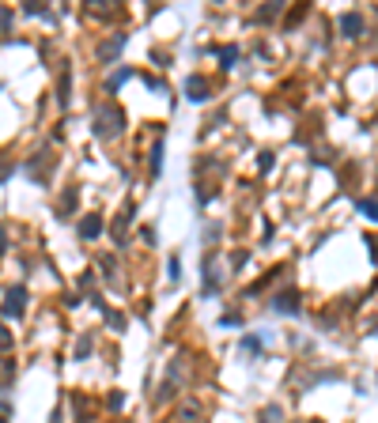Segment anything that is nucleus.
<instances>
[{
  "mask_svg": "<svg viewBox=\"0 0 378 423\" xmlns=\"http://www.w3.org/2000/svg\"><path fill=\"white\" fill-rule=\"evenodd\" d=\"M125 129V114L114 106V102H106V106H95V114H91V133L99 140H110L117 136Z\"/></svg>",
  "mask_w": 378,
  "mask_h": 423,
  "instance_id": "nucleus-1",
  "label": "nucleus"
},
{
  "mask_svg": "<svg viewBox=\"0 0 378 423\" xmlns=\"http://www.w3.org/2000/svg\"><path fill=\"white\" fill-rule=\"evenodd\" d=\"M27 306V287H8L4 295V317H20Z\"/></svg>",
  "mask_w": 378,
  "mask_h": 423,
  "instance_id": "nucleus-2",
  "label": "nucleus"
},
{
  "mask_svg": "<svg viewBox=\"0 0 378 423\" xmlns=\"http://www.w3.org/2000/svg\"><path fill=\"white\" fill-rule=\"evenodd\" d=\"M340 31H344V38H359V34H363V15L344 12V15H340Z\"/></svg>",
  "mask_w": 378,
  "mask_h": 423,
  "instance_id": "nucleus-3",
  "label": "nucleus"
},
{
  "mask_svg": "<svg viewBox=\"0 0 378 423\" xmlns=\"http://www.w3.org/2000/svg\"><path fill=\"white\" fill-rule=\"evenodd\" d=\"M272 310H280V314H299V291H284V295L272 299Z\"/></svg>",
  "mask_w": 378,
  "mask_h": 423,
  "instance_id": "nucleus-4",
  "label": "nucleus"
},
{
  "mask_svg": "<svg viewBox=\"0 0 378 423\" xmlns=\"http://www.w3.org/2000/svg\"><path fill=\"white\" fill-rule=\"evenodd\" d=\"M122 50H125V34H114L110 42H103V45H99V61H103V64H110V61H114Z\"/></svg>",
  "mask_w": 378,
  "mask_h": 423,
  "instance_id": "nucleus-5",
  "label": "nucleus"
},
{
  "mask_svg": "<svg viewBox=\"0 0 378 423\" xmlns=\"http://www.w3.org/2000/svg\"><path fill=\"white\" fill-rule=\"evenodd\" d=\"M186 95H189L193 102H205V99H208V80H205V76H189V80H186Z\"/></svg>",
  "mask_w": 378,
  "mask_h": 423,
  "instance_id": "nucleus-6",
  "label": "nucleus"
},
{
  "mask_svg": "<svg viewBox=\"0 0 378 423\" xmlns=\"http://www.w3.org/2000/svg\"><path fill=\"white\" fill-rule=\"evenodd\" d=\"M103 234V220L99 215H84L80 220V238H99Z\"/></svg>",
  "mask_w": 378,
  "mask_h": 423,
  "instance_id": "nucleus-7",
  "label": "nucleus"
},
{
  "mask_svg": "<svg viewBox=\"0 0 378 423\" xmlns=\"http://www.w3.org/2000/svg\"><path fill=\"white\" fill-rule=\"evenodd\" d=\"M280 12H284V4H265V8H257V12H254V23H269Z\"/></svg>",
  "mask_w": 378,
  "mask_h": 423,
  "instance_id": "nucleus-8",
  "label": "nucleus"
},
{
  "mask_svg": "<svg viewBox=\"0 0 378 423\" xmlns=\"http://www.w3.org/2000/svg\"><path fill=\"white\" fill-rule=\"evenodd\" d=\"M50 163H53V155H50V152H42V155H38V163H34V166H27V171H31V174L42 182V178H45V171H50Z\"/></svg>",
  "mask_w": 378,
  "mask_h": 423,
  "instance_id": "nucleus-9",
  "label": "nucleus"
},
{
  "mask_svg": "<svg viewBox=\"0 0 378 423\" xmlns=\"http://www.w3.org/2000/svg\"><path fill=\"white\" fill-rule=\"evenodd\" d=\"M129 80H133V72H129V69H122V72H114V76L106 80V91H110V95H114V91L122 87V83H129Z\"/></svg>",
  "mask_w": 378,
  "mask_h": 423,
  "instance_id": "nucleus-10",
  "label": "nucleus"
},
{
  "mask_svg": "<svg viewBox=\"0 0 378 423\" xmlns=\"http://www.w3.org/2000/svg\"><path fill=\"white\" fill-rule=\"evenodd\" d=\"M76 201H80V193H76V189H64V196H61V208H57V212H61V215H68L72 208H76Z\"/></svg>",
  "mask_w": 378,
  "mask_h": 423,
  "instance_id": "nucleus-11",
  "label": "nucleus"
},
{
  "mask_svg": "<svg viewBox=\"0 0 378 423\" xmlns=\"http://www.w3.org/2000/svg\"><path fill=\"white\" fill-rule=\"evenodd\" d=\"M261 423H284V412L276 404H269V408H261Z\"/></svg>",
  "mask_w": 378,
  "mask_h": 423,
  "instance_id": "nucleus-12",
  "label": "nucleus"
},
{
  "mask_svg": "<svg viewBox=\"0 0 378 423\" xmlns=\"http://www.w3.org/2000/svg\"><path fill=\"white\" fill-rule=\"evenodd\" d=\"M359 212H363L367 220L378 223V201H371V196H367V201H359Z\"/></svg>",
  "mask_w": 378,
  "mask_h": 423,
  "instance_id": "nucleus-13",
  "label": "nucleus"
},
{
  "mask_svg": "<svg viewBox=\"0 0 378 423\" xmlns=\"http://www.w3.org/2000/svg\"><path fill=\"white\" fill-rule=\"evenodd\" d=\"M110 4H114V0H91V4H87V12H99V15H110V12H114V8H110Z\"/></svg>",
  "mask_w": 378,
  "mask_h": 423,
  "instance_id": "nucleus-14",
  "label": "nucleus"
},
{
  "mask_svg": "<svg viewBox=\"0 0 378 423\" xmlns=\"http://www.w3.org/2000/svg\"><path fill=\"white\" fill-rule=\"evenodd\" d=\"M235 57H238V50H235V45H224V50H219V61H224V69H231Z\"/></svg>",
  "mask_w": 378,
  "mask_h": 423,
  "instance_id": "nucleus-15",
  "label": "nucleus"
},
{
  "mask_svg": "<svg viewBox=\"0 0 378 423\" xmlns=\"http://www.w3.org/2000/svg\"><path fill=\"white\" fill-rule=\"evenodd\" d=\"M159 166H163V144H155L152 148V174H159Z\"/></svg>",
  "mask_w": 378,
  "mask_h": 423,
  "instance_id": "nucleus-16",
  "label": "nucleus"
},
{
  "mask_svg": "<svg viewBox=\"0 0 378 423\" xmlns=\"http://www.w3.org/2000/svg\"><path fill=\"white\" fill-rule=\"evenodd\" d=\"M57 91H61V95H57V99H61V106H68V69H64V76H61V87H57Z\"/></svg>",
  "mask_w": 378,
  "mask_h": 423,
  "instance_id": "nucleus-17",
  "label": "nucleus"
},
{
  "mask_svg": "<svg viewBox=\"0 0 378 423\" xmlns=\"http://www.w3.org/2000/svg\"><path fill=\"white\" fill-rule=\"evenodd\" d=\"M15 378V371H12V363H0V385H8Z\"/></svg>",
  "mask_w": 378,
  "mask_h": 423,
  "instance_id": "nucleus-18",
  "label": "nucleus"
},
{
  "mask_svg": "<svg viewBox=\"0 0 378 423\" xmlns=\"http://www.w3.org/2000/svg\"><path fill=\"white\" fill-rule=\"evenodd\" d=\"M122 404H125V393H110V401H106V408H110V412H117Z\"/></svg>",
  "mask_w": 378,
  "mask_h": 423,
  "instance_id": "nucleus-19",
  "label": "nucleus"
},
{
  "mask_svg": "<svg viewBox=\"0 0 378 423\" xmlns=\"http://www.w3.org/2000/svg\"><path fill=\"white\" fill-rule=\"evenodd\" d=\"M87 352H91V336H80V344H76V359H84Z\"/></svg>",
  "mask_w": 378,
  "mask_h": 423,
  "instance_id": "nucleus-20",
  "label": "nucleus"
},
{
  "mask_svg": "<svg viewBox=\"0 0 378 423\" xmlns=\"http://www.w3.org/2000/svg\"><path fill=\"white\" fill-rule=\"evenodd\" d=\"M8 347H12V333H8L4 325H0V352H8Z\"/></svg>",
  "mask_w": 378,
  "mask_h": 423,
  "instance_id": "nucleus-21",
  "label": "nucleus"
},
{
  "mask_svg": "<svg viewBox=\"0 0 378 423\" xmlns=\"http://www.w3.org/2000/svg\"><path fill=\"white\" fill-rule=\"evenodd\" d=\"M106 322L114 325V329H125V317L122 314H110V310H106Z\"/></svg>",
  "mask_w": 378,
  "mask_h": 423,
  "instance_id": "nucleus-22",
  "label": "nucleus"
},
{
  "mask_svg": "<svg viewBox=\"0 0 378 423\" xmlns=\"http://www.w3.org/2000/svg\"><path fill=\"white\" fill-rule=\"evenodd\" d=\"M303 15H307V4H303V8H295V12H291V20H288V27H295V23L303 20Z\"/></svg>",
  "mask_w": 378,
  "mask_h": 423,
  "instance_id": "nucleus-23",
  "label": "nucleus"
},
{
  "mask_svg": "<svg viewBox=\"0 0 378 423\" xmlns=\"http://www.w3.org/2000/svg\"><path fill=\"white\" fill-rule=\"evenodd\" d=\"M257 166H261V171H269V166H272V155H269V152H261V159H257Z\"/></svg>",
  "mask_w": 378,
  "mask_h": 423,
  "instance_id": "nucleus-24",
  "label": "nucleus"
},
{
  "mask_svg": "<svg viewBox=\"0 0 378 423\" xmlns=\"http://www.w3.org/2000/svg\"><path fill=\"white\" fill-rule=\"evenodd\" d=\"M27 12H34V15H45V4H38V0H34V4H23Z\"/></svg>",
  "mask_w": 378,
  "mask_h": 423,
  "instance_id": "nucleus-25",
  "label": "nucleus"
},
{
  "mask_svg": "<svg viewBox=\"0 0 378 423\" xmlns=\"http://www.w3.org/2000/svg\"><path fill=\"white\" fill-rule=\"evenodd\" d=\"M8 174H12V166H0V182H4Z\"/></svg>",
  "mask_w": 378,
  "mask_h": 423,
  "instance_id": "nucleus-26",
  "label": "nucleus"
},
{
  "mask_svg": "<svg viewBox=\"0 0 378 423\" xmlns=\"http://www.w3.org/2000/svg\"><path fill=\"white\" fill-rule=\"evenodd\" d=\"M4 242H8V238H4V231H0V253H4Z\"/></svg>",
  "mask_w": 378,
  "mask_h": 423,
  "instance_id": "nucleus-27",
  "label": "nucleus"
},
{
  "mask_svg": "<svg viewBox=\"0 0 378 423\" xmlns=\"http://www.w3.org/2000/svg\"><path fill=\"white\" fill-rule=\"evenodd\" d=\"M53 423H61V412H57V416H53Z\"/></svg>",
  "mask_w": 378,
  "mask_h": 423,
  "instance_id": "nucleus-28",
  "label": "nucleus"
},
{
  "mask_svg": "<svg viewBox=\"0 0 378 423\" xmlns=\"http://www.w3.org/2000/svg\"><path fill=\"white\" fill-rule=\"evenodd\" d=\"M0 423H4V416H0Z\"/></svg>",
  "mask_w": 378,
  "mask_h": 423,
  "instance_id": "nucleus-29",
  "label": "nucleus"
}]
</instances>
